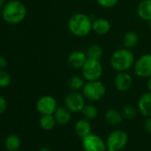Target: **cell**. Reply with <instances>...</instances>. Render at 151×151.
<instances>
[{"instance_id":"6da1fadb","label":"cell","mask_w":151,"mask_h":151,"mask_svg":"<svg viewBox=\"0 0 151 151\" xmlns=\"http://www.w3.org/2000/svg\"><path fill=\"white\" fill-rule=\"evenodd\" d=\"M68 29L75 37H86L93 31V20L83 13L74 14L68 21Z\"/></svg>"},{"instance_id":"7a4b0ae2","label":"cell","mask_w":151,"mask_h":151,"mask_svg":"<svg viewBox=\"0 0 151 151\" xmlns=\"http://www.w3.org/2000/svg\"><path fill=\"white\" fill-rule=\"evenodd\" d=\"M26 15L27 8L19 0H10L2 8V17L8 24H19L24 21Z\"/></svg>"},{"instance_id":"3957f363","label":"cell","mask_w":151,"mask_h":151,"mask_svg":"<svg viewBox=\"0 0 151 151\" xmlns=\"http://www.w3.org/2000/svg\"><path fill=\"white\" fill-rule=\"evenodd\" d=\"M109 62L111 68L117 72L128 71L133 67L135 58L131 49L124 47L115 51L110 57Z\"/></svg>"},{"instance_id":"277c9868","label":"cell","mask_w":151,"mask_h":151,"mask_svg":"<svg viewBox=\"0 0 151 151\" xmlns=\"http://www.w3.org/2000/svg\"><path fill=\"white\" fill-rule=\"evenodd\" d=\"M82 93L85 98L90 101H101L107 93L106 86L101 81H86Z\"/></svg>"},{"instance_id":"5b68a950","label":"cell","mask_w":151,"mask_h":151,"mask_svg":"<svg viewBox=\"0 0 151 151\" xmlns=\"http://www.w3.org/2000/svg\"><path fill=\"white\" fill-rule=\"evenodd\" d=\"M82 77L86 81L100 80L103 75V66L100 60L87 59L81 68Z\"/></svg>"},{"instance_id":"8992f818","label":"cell","mask_w":151,"mask_h":151,"mask_svg":"<svg viewBox=\"0 0 151 151\" xmlns=\"http://www.w3.org/2000/svg\"><path fill=\"white\" fill-rule=\"evenodd\" d=\"M133 70L138 78H148L151 77V53L139 56L134 62Z\"/></svg>"},{"instance_id":"52a82bcc","label":"cell","mask_w":151,"mask_h":151,"mask_svg":"<svg viewBox=\"0 0 151 151\" xmlns=\"http://www.w3.org/2000/svg\"><path fill=\"white\" fill-rule=\"evenodd\" d=\"M65 107L72 113H78L82 111L86 105V98L83 93L79 92L71 91L68 93L64 100Z\"/></svg>"},{"instance_id":"ba28073f","label":"cell","mask_w":151,"mask_h":151,"mask_svg":"<svg viewBox=\"0 0 151 151\" xmlns=\"http://www.w3.org/2000/svg\"><path fill=\"white\" fill-rule=\"evenodd\" d=\"M128 142V135L123 130H115L108 137L106 140L107 147L116 151L124 148Z\"/></svg>"},{"instance_id":"9c48e42d","label":"cell","mask_w":151,"mask_h":151,"mask_svg":"<svg viewBox=\"0 0 151 151\" xmlns=\"http://www.w3.org/2000/svg\"><path fill=\"white\" fill-rule=\"evenodd\" d=\"M82 144L85 151H106L107 144L98 135L90 133L82 139Z\"/></svg>"},{"instance_id":"30bf717a","label":"cell","mask_w":151,"mask_h":151,"mask_svg":"<svg viewBox=\"0 0 151 151\" xmlns=\"http://www.w3.org/2000/svg\"><path fill=\"white\" fill-rule=\"evenodd\" d=\"M36 108L41 115H53L58 106L56 100L52 96L44 95L37 100Z\"/></svg>"},{"instance_id":"8fae6325","label":"cell","mask_w":151,"mask_h":151,"mask_svg":"<svg viewBox=\"0 0 151 151\" xmlns=\"http://www.w3.org/2000/svg\"><path fill=\"white\" fill-rule=\"evenodd\" d=\"M132 86V78L127 71L117 72L114 78V86L118 92H127Z\"/></svg>"},{"instance_id":"7c38bea8","label":"cell","mask_w":151,"mask_h":151,"mask_svg":"<svg viewBox=\"0 0 151 151\" xmlns=\"http://www.w3.org/2000/svg\"><path fill=\"white\" fill-rule=\"evenodd\" d=\"M86 60L87 56L86 52L76 50L68 54L67 58V62L68 66L74 69H81L84 64L86 63Z\"/></svg>"},{"instance_id":"4fadbf2b","label":"cell","mask_w":151,"mask_h":151,"mask_svg":"<svg viewBox=\"0 0 151 151\" xmlns=\"http://www.w3.org/2000/svg\"><path fill=\"white\" fill-rule=\"evenodd\" d=\"M138 110L145 117H151V92L142 93L138 101Z\"/></svg>"},{"instance_id":"5bb4252c","label":"cell","mask_w":151,"mask_h":151,"mask_svg":"<svg viewBox=\"0 0 151 151\" xmlns=\"http://www.w3.org/2000/svg\"><path fill=\"white\" fill-rule=\"evenodd\" d=\"M111 29V24L105 18H98L93 21V31L97 35L103 36L108 34Z\"/></svg>"},{"instance_id":"9a60e30c","label":"cell","mask_w":151,"mask_h":151,"mask_svg":"<svg viewBox=\"0 0 151 151\" xmlns=\"http://www.w3.org/2000/svg\"><path fill=\"white\" fill-rule=\"evenodd\" d=\"M137 14L145 22L151 20V0H141L137 6Z\"/></svg>"},{"instance_id":"2e32d148","label":"cell","mask_w":151,"mask_h":151,"mask_svg":"<svg viewBox=\"0 0 151 151\" xmlns=\"http://www.w3.org/2000/svg\"><path fill=\"white\" fill-rule=\"evenodd\" d=\"M75 131L77 135L81 139H84L85 137L89 135L92 131V126L89 120L86 118L79 119L75 124Z\"/></svg>"},{"instance_id":"e0dca14e","label":"cell","mask_w":151,"mask_h":151,"mask_svg":"<svg viewBox=\"0 0 151 151\" xmlns=\"http://www.w3.org/2000/svg\"><path fill=\"white\" fill-rule=\"evenodd\" d=\"M56 123L60 125L68 124L71 119V111L66 107H58L53 114Z\"/></svg>"},{"instance_id":"ac0fdd59","label":"cell","mask_w":151,"mask_h":151,"mask_svg":"<svg viewBox=\"0 0 151 151\" xmlns=\"http://www.w3.org/2000/svg\"><path fill=\"white\" fill-rule=\"evenodd\" d=\"M105 120L110 125H118L123 121V115L122 112L118 111L115 109H109L105 112Z\"/></svg>"},{"instance_id":"d6986e66","label":"cell","mask_w":151,"mask_h":151,"mask_svg":"<svg viewBox=\"0 0 151 151\" xmlns=\"http://www.w3.org/2000/svg\"><path fill=\"white\" fill-rule=\"evenodd\" d=\"M85 84H86L85 78L83 77H79V76H72L68 80V86L71 91H76V92L82 91Z\"/></svg>"},{"instance_id":"ffe728a7","label":"cell","mask_w":151,"mask_h":151,"mask_svg":"<svg viewBox=\"0 0 151 151\" xmlns=\"http://www.w3.org/2000/svg\"><path fill=\"white\" fill-rule=\"evenodd\" d=\"M123 43L125 48L132 49L139 43V36L135 31H128L123 37Z\"/></svg>"},{"instance_id":"44dd1931","label":"cell","mask_w":151,"mask_h":151,"mask_svg":"<svg viewBox=\"0 0 151 151\" xmlns=\"http://www.w3.org/2000/svg\"><path fill=\"white\" fill-rule=\"evenodd\" d=\"M5 146L8 151H17L21 147V139L16 134H10L5 140Z\"/></svg>"},{"instance_id":"7402d4cb","label":"cell","mask_w":151,"mask_h":151,"mask_svg":"<svg viewBox=\"0 0 151 151\" xmlns=\"http://www.w3.org/2000/svg\"><path fill=\"white\" fill-rule=\"evenodd\" d=\"M56 120L53 115H42L40 120H39V124L41 128L45 131H51L54 128L56 125Z\"/></svg>"},{"instance_id":"603a6c76","label":"cell","mask_w":151,"mask_h":151,"mask_svg":"<svg viewBox=\"0 0 151 151\" xmlns=\"http://www.w3.org/2000/svg\"><path fill=\"white\" fill-rule=\"evenodd\" d=\"M86 53L87 59L101 60L103 55V50L101 45L97 44H93L87 48Z\"/></svg>"},{"instance_id":"cb8c5ba5","label":"cell","mask_w":151,"mask_h":151,"mask_svg":"<svg viewBox=\"0 0 151 151\" xmlns=\"http://www.w3.org/2000/svg\"><path fill=\"white\" fill-rule=\"evenodd\" d=\"M82 114L85 118L88 120H93L97 117L98 116V109L93 104H86L82 109Z\"/></svg>"},{"instance_id":"d4e9b609","label":"cell","mask_w":151,"mask_h":151,"mask_svg":"<svg viewBox=\"0 0 151 151\" xmlns=\"http://www.w3.org/2000/svg\"><path fill=\"white\" fill-rule=\"evenodd\" d=\"M136 114H137L136 108L131 104L125 105L122 109V115H123L124 118H125V119L132 120L136 116Z\"/></svg>"},{"instance_id":"484cf974","label":"cell","mask_w":151,"mask_h":151,"mask_svg":"<svg viewBox=\"0 0 151 151\" xmlns=\"http://www.w3.org/2000/svg\"><path fill=\"white\" fill-rule=\"evenodd\" d=\"M12 83L11 75L4 69H0V88L8 87Z\"/></svg>"},{"instance_id":"4316f807","label":"cell","mask_w":151,"mask_h":151,"mask_svg":"<svg viewBox=\"0 0 151 151\" xmlns=\"http://www.w3.org/2000/svg\"><path fill=\"white\" fill-rule=\"evenodd\" d=\"M119 0H96L98 5L103 8H113L117 5Z\"/></svg>"},{"instance_id":"83f0119b","label":"cell","mask_w":151,"mask_h":151,"mask_svg":"<svg viewBox=\"0 0 151 151\" xmlns=\"http://www.w3.org/2000/svg\"><path fill=\"white\" fill-rule=\"evenodd\" d=\"M6 108H7V102H6V100L0 95V115L5 113V111L6 110Z\"/></svg>"},{"instance_id":"f1b7e54d","label":"cell","mask_w":151,"mask_h":151,"mask_svg":"<svg viewBox=\"0 0 151 151\" xmlns=\"http://www.w3.org/2000/svg\"><path fill=\"white\" fill-rule=\"evenodd\" d=\"M144 128L145 130L151 134V117H147L144 122Z\"/></svg>"},{"instance_id":"f546056e","label":"cell","mask_w":151,"mask_h":151,"mask_svg":"<svg viewBox=\"0 0 151 151\" xmlns=\"http://www.w3.org/2000/svg\"><path fill=\"white\" fill-rule=\"evenodd\" d=\"M7 66V60L5 57L0 56V69H4Z\"/></svg>"},{"instance_id":"4dcf8cb0","label":"cell","mask_w":151,"mask_h":151,"mask_svg":"<svg viewBox=\"0 0 151 151\" xmlns=\"http://www.w3.org/2000/svg\"><path fill=\"white\" fill-rule=\"evenodd\" d=\"M147 88L149 92H151V77H149L148 78H147Z\"/></svg>"},{"instance_id":"1f68e13d","label":"cell","mask_w":151,"mask_h":151,"mask_svg":"<svg viewBox=\"0 0 151 151\" xmlns=\"http://www.w3.org/2000/svg\"><path fill=\"white\" fill-rule=\"evenodd\" d=\"M39 151H51V150L48 147H41L39 149Z\"/></svg>"},{"instance_id":"d6a6232c","label":"cell","mask_w":151,"mask_h":151,"mask_svg":"<svg viewBox=\"0 0 151 151\" xmlns=\"http://www.w3.org/2000/svg\"><path fill=\"white\" fill-rule=\"evenodd\" d=\"M5 6V0H0V8H3Z\"/></svg>"},{"instance_id":"836d02e7","label":"cell","mask_w":151,"mask_h":151,"mask_svg":"<svg viewBox=\"0 0 151 151\" xmlns=\"http://www.w3.org/2000/svg\"><path fill=\"white\" fill-rule=\"evenodd\" d=\"M106 151H116V150H115V149H112V148H109V147H107V150Z\"/></svg>"},{"instance_id":"e575fe53","label":"cell","mask_w":151,"mask_h":151,"mask_svg":"<svg viewBox=\"0 0 151 151\" xmlns=\"http://www.w3.org/2000/svg\"><path fill=\"white\" fill-rule=\"evenodd\" d=\"M147 22H148V26H149V28L151 29V20H150V21H148Z\"/></svg>"}]
</instances>
